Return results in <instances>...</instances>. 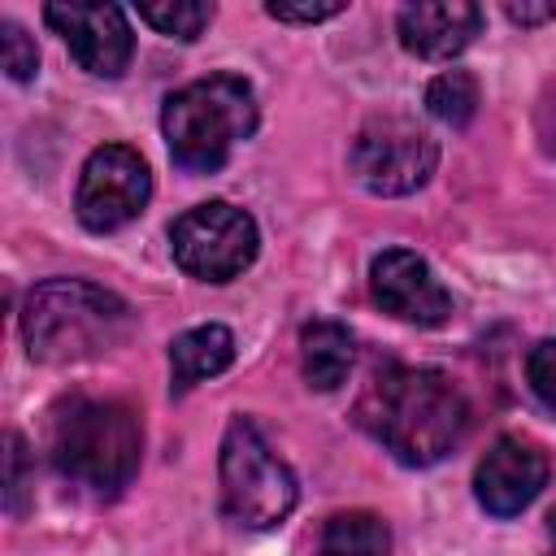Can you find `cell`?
<instances>
[{
  "label": "cell",
  "instance_id": "cell-1",
  "mask_svg": "<svg viewBox=\"0 0 556 556\" xmlns=\"http://www.w3.org/2000/svg\"><path fill=\"white\" fill-rule=\"evenodd\" d=\"M361 426L400 460V465H434L443 460L469 426V404L452 378L439 369L391 365L374 374L356 404Z\"/></svg>",
  "mask_w": 556,
  "mask_h": 556
},
{
  "label": "cell",
  "instance_id": "cell-2",
  "mask_svg": "<svg viewBox=\"0 0 556 556\" xmlns=\"http://www.w3.org/2000/svg\"><path fill=\"white\" fill-rule=\"evenodd\" d=\"M130 304L83 278H48L26 295L22 334L39 365H74L117 348L130 334Z\"/></svg>",
  "mask_w": 556,
  "mask_h": 556
},
{
  "label": "cell",
  "instance_id": "cell-3",
  "mask_svg": "<svg viewBox=\"0 0 556 556\" xmlns=\"http://www.w3.org/2000/svg\"><path fill=\"white\" fill-rule=\"evenodd\" d=\"M169 156L187 174H213L256 130V96L239 74H208L178 87L161 109Z\"/></svg>",
  "mask_w": 556,
  "mask_h": 556
},
{
  "label": "cell",
  "instance_id": "cell-4",
  "mask_svg": "<svg viewBox=\"0 0 556 556\" xmlns=\"http://www.w3.org/2000/svg\"><path fill=\"white\" fill-rule=\"evenodd\" d=\"M143 452L139 417L117 400H70L52 417V465L87 491H122Z\"/></svg>",
  "mask_w": 556,
  "mask_h": 556
},
{
  "label": "cell",
  "instance_id": "cell-5",
  "mask_svg": "<svg viewBox=\"0 0 556 556\" xmlns=\"http://www.w3.org/2000/svg\"><path fill=\"white\" fill-rule=\"evenodd\" d=\"M217 473H222V508L235 526L269 530L278 521H287V513L295 508V495H300L295 473L261 439V430L243 417H235L222 439Z\"/></svg>",
  "mask_w": 556,
  "mask_h": 556
},
{
  "label": "cell",
  "instance_id": "cell-6",
  "mask_svg": "<svg viewBox=\"0 0 556 556\" xmlns=\"http://www.w3.org/2000/svg\"><path fill=\"white\" fill-rule=\"evenodd\" d=\"M169 248L182 274L200 282H230L256 256V222L226 200H208L169 226Z\"/></svg>",
  "mask_w": 556,
  "mask_h": 556
},
{
  "label": "cell",
  "instance_id": "cell-7",
  "mask_svg": "<svg viewBox=\"0 0 556 556\" xmlns=\"http://www.w3.org/2000/svg\"><path fill=\"white\" fill-rule=\"evenodd\" d=\"M348 161L356 182L374 195H408L434 174L439 143L408 117H374L356 130Z\"/></svg>",
  "mask_w": 556,
  "mask_h": 556
},
{
  "label": "cell",
  "instance_id": "cell-8",
  "mask_svg": "<svg viewBox=\"0 0 556 556\" xmlns=\"http://www.w3.org/2000/svg\"><path fill=\"white\" fill-rule=\"evenodd\" d=\"M148 195H152V174H148L143 156L126 143H104L87 156V165L78 174L74 208L87 230L104 235V230L135 222L143 213Z\"/></svg>",
  "mask_w": 556,
  "mask_h": 556
},
{
  "label": "cell",
  "instance_id": "cell-9",
  "mask_svg": "<svg viewBox=\"0 0 556 556\" xmlns=\"http://www.w3.org/2000/svg\"><path fill=\"white\" fill-rule=\"evenodd\" d=\"M43 17L87 74L117 78L130 65L135 35L117 4H48Z\"/></svg>",
  "mask_w": 556,
  "mask_h": 556
},
{
  "label": "cell",
  "instance_id": "cell-10",
  "mask_svg": "<svg viewBox=\"0 0 556 556\" xmlns=\"http://www.w3.org/2000/svg\"><path fill=\"white\" fill-rule=\"evenodd\" d=\"M369 287H374V300L400 317V321H413V326H439L452 317V295L447 287L434 278V269L408 252V248H387L374 256L369 265Z\"/></svg>",
  "mask_w": 556,
  "mask_h": 556
},
{
  "label": "cell",
  "instance_id": "cell-11",
  "mask_svg": "<svg viewBox=\"0 0 556 556\" xmlns=\"http://www.w3.org/2000/svg\"><path fill=\"white\" fill-rule=\"evenodd\" d=\"M547 486V456L521 434H504L486 447L473 473V495L491 517H517Z\"/></svg>",
  "mask_w": 556,
  "mask_h": 556
},
{
  "label": "cell",
  "instance_id": "cell-12",
  "mask_svg": "<svg viewBox=\"0 0 556 556\" xmlns=\"http://www.w3.org/2000/svg\"><path fill=\"white\" fill-rule=\"evenodd\" d=\"M478 30H482V9L469 0H430V4H408L400 13V43L426 61H447L465 52Z\"/></svg>",
  "mask_w": 556,
  "mask_h": 556
},
{
  "label": "cell",
  "instance_id": "cell-13",
  "mask_svg": "<svg viewBox=\"0 0 556 556\" xmlns=\"http://www.w3.org/2000/svg\"><path fill=\"white\" fill-rule=\"evenodd\" d=\"M235 361V334L217 321L208 326H195V330H182L174 343H169V374H174V391H191L195 382L222 374L226 365Z\"/></svg>",
  "mask_w": 556,
  "mask_h": 556
},
{
  "label": "cell",
  "instance_id": "cell-14",
  "mask_svg": "<svg viewBox=\"0 0 556 556\" xmlns=\"http://www.w3.org/2000/svg\"><path fill=\"white\" fill-rule=\"evenodd\" d=\"M352 356H356V348H352V330L343 321L321 317V321H308L300 330V365H304L308 387L334 391L348 378Z\"/></svg>",
  "mask_w": 556,
  "mask_h": 556
},
{
  "label": "cell",
  "instance_id": "cell-15",
  "mask_svg": "<svg viewBox=\"0 0 556 556\" xmlns=\"http://www.w3.org/2000/svg\"><path fill=\"white\" fill-rule=\"evenodd\" d=\"M317 552L321 556H387L391 552V530L378 513H365V508L334 513L321 526Z\"/></svg>",
  "mask_w": 556,
  "mask_h": 556
},
{
  "label": "cell",
  "instance_id": "cell-16",
  "mask_svg": "<svg viewBox=\"0 0 556 556\" xmlns=\"http://www.w3.org/2000/svg\"><path fill=\"white\" fill-rule=\"evenodd\" d=\"M426 109L447 122V126H465L478 113V83L465 70H443L439 78H430L426 87Z\"/></svg>",
  "mask_w": 556,
  "mask_h": 556
},
{
  "label": "cell",
  "instance_id": "cell-17",
  "mask_svg": "<svg viewBox=\"0 0 556 556\" xmlns=\"http://www.w3.org/2000/svg\"><path fill=\"white\" fill-rule=\"evenodd\" d=\"M139 17L169 39H195L213 22V4H204V0H143Z\"/></svg>",
  "mask_w": 556,
  "mask_h": 556
},
{
  "label": "cell",
  "instance_id": "cell-18",
  "mask_svg": "<svg viewBox=\"0 0 556 556\" xmlns=\"http://www.w3.org/2000/svg\"><path fill=\"white\" fill-rule=\"evenodd\" d=\"M0 65L13 83H30L39 74V48L17 22H0Z\"/></svg>",
  "mask_w": 556,
  "mask_h": 556
},
{
  "label": "cell",
  "instance_id": "cell-19",
  "mask_svg": "<svg viewBox=\"0 0 556 556\" xmlns=\"http://www.w3.org/2000/svg\"><path fill=\"white\" fill-rule=\"evenodd\" d=\"M526 378L534 387V395L556 413V339H543L530 348L526 356Z\"/></svg>",
  "mask_w": 556,
  "mask_h": 556
},
{
  "label": "cell",
  "instance_id": "cell-20",
  "mask_svg": "<svg viewBox=\"0 0 556 556\" xmlns=\"http://www.w3.org/2000/svg\"><path fill=\"white\" fill-rule=\"evenodd\" d=\"M9 443V452H4V504H9V513L13 517H22L26 513V443H22V434H9L4 439Z\"/></svg>",
  "mask_w": 556,
  "mask_h": 556
},
{
  "label": "cell",
  "instance_id": "cell-21",
  "mask_svg": "<svg viewBox=\"0 0 556 556\" xmlns=\"http://www.w3.org/2000/svg\"><path fill=\"white\" fill-rule=\"evenodd\" d=\"M265 13L278 22H326V17L343 13V4L339 0H269Z\"/></svg>",
  "mask_w": 556,
  "mask_h": 556
},
{
  "label": "cell",
  "instance_id": "cell-22",
  "mask_svg": "<svg viewBox=\"0 0 556 556\" xmlns=\"http://www.w3.org/2000/svg\"><path fill=\"white\" fill-rule=\"evenodd\" d=\"M504 13L517 22V26H539V22H547V17H556V0H543V4H517V0H508L504 4Z\"/></svg>",
  "mask_w": 556,
  "mask_h": 556
},
{
  "label": "cell",
  "instance_id": "cell-23",
  "mask_svg": "<svg viewBox=\"0 0 556 556\" xmlns=\"http://www.w3.org/2000/svg\"><path fill=\"white\" fill-rule=\"evenodd\" d=\"M552 534H556V508H552Z\"/></svg>",
  "mask_w": 556,
  "mask_h": 556
}]
</instances>
